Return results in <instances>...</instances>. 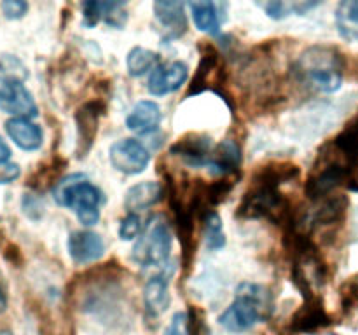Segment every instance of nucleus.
I'll return each mask as SVG.
<instances>
[{"label": "nucleus", "instance_id": "14", "mask_svg": "<svg viewBox=\"0 0 358 335\" xmlns=\"http://www.w3.org/2000/svg\"><path fill=\"white\" fill-rule=\"evenodd\" d=\"M192 20L196 28L203 34L217 37L226 21V2L224 0H189Z\"/></svg>", "mask_w": 358, "mask_h": 335}, {"label": "nucleus", "instance_id": "16", "mask_svg": "<svg viewBox=\"0 0 358 335\" xmlns=\"http://www.w3.org/2000/svg\"><path fill=\"white\" fill-rule=\"evenodd\" d=\"M241 166V147L238 140L226 138L215 145L212 157L208 161V168L212 173L219 177H236Z\"/></svg>", "mask_w": 358, "mask_h": 335}, {"label": "nucleus", "instance_id": "35", "mask_svg": "<svg viewBox=\"0 0 358 335\" xmlns=\"http://www.w3.org/2000/svg\"><path fill=\"white\" fill-rule=\"evenodd\" d=\"M163 335H189L187 334V313L185 311H178L171 316L170 325L164 328Z\"/></svg>", "mask_w": 358, "mask_h": 335}, {"label": "nucleus", "instance_id": "4", "mask_svg": "<svg viewBox=\"0 0 358 335\" xmlns=\"http://www.w3.org/2000/svg\"><path fill=\"white\" fill-rule=\"evenodd\" d=\"M52 198L59 206L72 209L84 227H93L100 222L105 195L84 174L73 173L59 180L52 187Z\"/></svg>", "mask_w": 358, "mask_h": 335}, {"label": "nucleus", "instance_id": "31", "mask_svg": "<svg viewBox=\"0 0 358 335\" xmlns=\"http://www.w3.org/2000/svg\"><path fill=\"white\" fill-rule=\"evenodd\" d=\"M140 230H142V220L138 213H128L119 223V237L122 241H133L140 236Z\"/></svg>", "mask_w": 358, "mask_h": 335}, {"label": "nucleus", "instance_id": "39", "mask_svg": "<svg viewBox=\"0 0 358 335\" xmlns=\"http://www.w3.org/2000/svg\"><path fill=\"white\" fill-rule=\"evenodd\" d=\"M0 335H14V334H10V332H7V330H2L0 332Z\"/></svg>", "mask_w": 358, "mask_h": 335}, {"label": "nucleus", "instance_id": "29", "mask_svg": "<svg viewBox=\"0 0 358 335\" xmlns=\"http://www.w3.org/2000/svg\"><path fill=\"white\" fill-rule=\"evenodd\" d=\"M129 0H101L103 6V20L110 27L121 28L126 23V14H122V9L128 6Z\"/></svg>", "mask_w": 358, "mask_h": 335}, {"label": "nucleus", "instance_id": "8", "mask_svg": "<svg viewBox=\"0 0 358 335\" xmlns=\"http://www.w3.org/2000/svg\"><path fill=\"white\" fill-rule=\"evenodd\" d=\"M105 114H107V100H105V98H93V100L84 101V103L77 108V159L86 157L87 154H90V150L93 149L94 140H96L98 135V128H100V121Z\"/></svg>", "mask_w": 358, "mask_h": 335}, {"label": "nucleus", "instance_id": "12", "mask_svg": "<svg viewBox=\"0 0 358 335\" xmlns=\"http://www.w3.org/2000/svg\"><path fill=\"white\" fill-rule=\"evenodd\" d=\"M189 77V66L184 61H170L159 63L152 70L149 77L147 89L152 96H166V94L175 93L185 84Z\"/></svg>", "mask_w": 358, "mask_h": 335}, {"label": "nucleus", "instance_id": "26", "mask_svg": "<svg viewBox=\"0 0 358 335\" xmlns=\"http://www.w3.org/2000/svg\"><path fill=\"white\" fill-rule=\"evenodd\" d=\"M203 236H205L206 248L212 251L222 250L226 246V234H224L222 218L219 213L212 211L203 220Z\"/></svg>", "mask_w": 358, "mask_h": 335}, {"label": "nucleus", "instance_id": "33", "mask_svg": "<svg viewBox=\"0 0 358 335\" xmlns=\"http://www.w3.org/2000/svg\"><path fill=\"white\" fill-rule=\"evenodd\" d=\"M0 7H2L3 17L10 21L24 17L28 14V9H30L27 0H2V6Z\"/></svg>", "mask_w": 358, "mask_h": 335}, {"label": "nucleus", "instance_id": "21", "mask_svg": "<svg viewBox=\"0 0 358 335\" xmlns=\"http://www.w3.org/2000/svg\"><path fill=\"white\" fill-rule=\"evenodd\" d=\"M65 166L66 161L59 154H52L48 161L38 164L37 170L30 174L27 181L28 187L34 188V191H44V188L55 187L59 181V177H62Z\"/></svg>", "mask_w": 358, "mask_h": 335}, {"label": "nucleus", "instance_id": "15", "mask_svg": "<svg viewBox=\"0 0 358 335\" xmlns=\"http://www.w3.org/2000/svg\"><path fill=\"white\" fill-rule=\"evenodd\" d=\"M69 253L76 264H91L103 257L105 243L100 234L91 230H73L69 237Z\"/></svg>", "mask_w": 358, "mask_h": 335}, {"label": "nucleus", "instance_id": "1", "mask_svg": "<svg viewBox=\"0 0 358 335\" xmlns=\"http://www.w3.org/2000/svg\"><path fill=\"white\" fill-rule=\"evenodd\" d=\"M301 168L290 161H271L255 170L234 215L243 220L266 218L282 229L296 220L301 208L282 192V185L297 180Z\"/></svg>", "mask_w": 358, "mask_h": 335}, {"label": "nucleus", "instance_id": "9", "mask_svg": "<svg viewBox=\"0 0 358 335\" xmlns=\"http://www.w3.org/2000/svg\"><path fill=\"white\" fill-rule=\"evenodd\" d=\"M0 110L13 117H35L38 107L23 80L0 75Z\"/></svg>", "mask_w": 358, "mask_h": 335}, {"label": "nucleus", "instance_id": "20", "mask_svg": "<svg viewBox=\"0 0 358 335\" xmlns=\"http://www.w3.org/2000/svg\"><path fill=\"white\" fill-rule=\"evenodd\" d=\"M143 306L149 318H157L170 307L168 276L156 274L143 286Z\"/></svg>", "mask_w": 358, "mask_h": 335}, {"label": "nucleus", "instance_id": "23", "mask_svg": "<svg viewBox=\"0 0 358 335\" xmlns=\"http://www.w3.org/2000/svg\"><path fill=\"white\" fill-rule=\"evenodd\" d=\"M336 27L343 38L358 42V0H339L336 7Z\"/></svg>", "mask_w": 358, "mask_h": 335}, {"label": "nucleus", "instance_id": "24", "mask_svg": "<svg viewBox=\"0 0 358 335\" xmlns=\"http://www.w3.org/2000/svg\"><path fill=\"white\" fill-rule=\"evenodd\" d=\"M334 138L345 147L346 152H348L350 156L353 157V161H355V166H353L352 173H350L346 187H348L350 191L358 192V110L357 114L353 115L352 121H350L348 124L343 128V131L338 133Z\"/></svg>", "mask_w": 358, "mask_h": 335}, {"label": "nucleus", "instance_id": "17", "mask_svg": "<svg viewBox=\"0 0 358 335\" xmlns=\"http://www.w3.org/2000/svg\"><path fill=\"white\" fill-rule=\"evenodd\" d=\"M163 121L161 107L152 100H142L131 108L126 117V128L136 135H150L157 131Z\"/></svg>", "mask_w": 358, "mask_h": 335}, {"label": "nucleus", "instance_id": "30", "mask_svg": "<svg viewBox=\"0 0 358 335\" xmlns=\"http://www.w3.org/2000/svg\"><path fill=\"white\" fill-rule=\"evenodd\" d=\"M0 75L13 77V79L24 80L28 79V68L23 65L20 58L13 54L0 56Z\"/></svg>", "mask_w": 358, "mask_h": 335}, {"label": "nucleus", "instance_id": "25", "mask_svg": "<svg viewBox=\"0 0 358 335\" xmlns=\"http://www.w3.org/2000/svg\"><path fill=\"white\" fill-rule=\"evenodd\" d=\"M159 65V54L145 47H133L126 56V68L131 77L145 75L149 70H154Z\"/></svg>", "mask_w": 358, "mask_h": 335}, {"label": "nucleus", "instance_id": "32", "mask_svg": "<svg viewBox=\"0 0 358 335\" xmlns=\"http://www.w3.org/2000/svg\"><path fill=\"white\" fill-rule=\"evenodd\" d=\"M103 17V6L101 0H83V23L84 27L93 28Z\"/></svg>", "mask_w": 358, "mask_h": 335}, {"label": "nucleus", "instance_id": "3", "mask_svg": "<svg viewBox=\"0 0 358 335\" xmlns=\"http://www.w3.org/2000/svg\"><path fill=\"white\" fill-rule=\"evenodd\" d=\"M275 309L271 290L257 283H241L233 304L220 314V327L231 334H243L268 320Z\"/></svg>", "mask_w": 358, "mask_h": 335}, {"label": "nucleus", "instance_id": "38", "mask_svg": "<svg viewBox=\"0 0 358 335\" xmlns=\"http://www.w3.org/2000/svg\"><path fill=\"white\" fill-rule=\"evenodd\" d=\"M7 309V299H6V293H3V290L0 288V314L3 313V311Z\"/></svg>", "mask_w": 358, "mask_h": 335}, {"label": "nucleus", "instance_id": "11", "mask_svg": "<svg viewBox=\"0 0 358 335\" xmlns=\"http://www.w3.org/2000/svg\"><path fill=\"white\" fill-rule=\"evenodd\" d=\"M213 145L212 138L205 133H187L180 136L173 145L170 147L171 156H177L189 166H208V161L212 157Z\"/></svg>", "mask_w": 358, "mask_h": 335}, {"label": "nucleus", "instance_id": "27", "mask_svg": "<svg viewBox=\"0 0 358 335\" xmlns=\"http://www.w3.org/2000/svg\"><path fill=\"white\" fill-rule=\"evenodd\" d=\"M339 307L343 316H353L358 313V276L346 279L339 286Z\"/></svg>", "mask_w": 358, "mask_h": 335}, {"label": "nucleus", "instance_id": "19", "mask_svg": "<svg viewBox=\"0 0 358 335\" xmlns=\"http://www.w3.org/2000/svg\"><path fill=\"white\" fill-rule=\"evenodd\" d=\"M164 187L159 181H140L126 191L124 208L128 213L142 211V209L152 208L154 204L163 199Z\"/></svg>", "mask_w": 358, "mask_h": 335}, {"label": "nucleus", "instance_id": "36", "mask_svg": "<svg viewBox=\"0 0 358 335\" xmlns=\"http://www.w3.org/2000/svg\"><path fill=\"white\" fill-rule=\"evenodd\" d=\"M21 174L20 164L16 163H3L0 164V184H13L14 180H17Z\"/></svg>", "mask_w": 358, "mask_h": 335}, {"label": "nucleus", "instance_id": "7", "mask_svg": "<svg viewBox=\"0 0 358 335\" xmlns=\"http://www.w3.org/2000/svg\"><path fill=\"white\" fill-rule=\"evenodd\" d=\"M334 318L329 314L320 295L304 299V302L292 313L290 320L282 328L283 335H304L317 334L324 328L331 327Z\"/></svg>", "mask_w": 358, "mask_h": 335}, {"label": "nucleus", "instance_id": "22", "mask_svg": "<svg viewBox=\"0 0 358 335\" xmlns=\"http://www.w3.org/2000/svg\"><path fill=\"white\" fill-rule=\"evenodd\" d=\"M324 0H261L262 9L266 10L269 17L273 20H283V17L289 16L290 13L299 14L304 16L306 13H310L311 9H315L317 6Z\"/></svg>", "mask_w": 358, "mask_h": 335}, {"label": "nucleus", "instance_id": "6", "mask_svg": "<svg viewBox=\"0 0 358 335\" xmlns=\"http://www.w3.org/2000/svg\"><path fill=\"white\" fill-rule=\"evenodd\" d=\"M171 251V232L168 223L161 216L150 220L145 232L138 237V243L133 248V260L143 267L163 265Z\"/></svg>", "mask_w": 358, "mask_h": 335}, {"label": "nucleus", "instance_id": "34", "mask_svg": "<svg viewBox=\"0 0 358 335\" xmlns=\"http://www.w3.org/2000/svg\"><path fill=\"white\" fill-rule=\"evenodd\" d=\"M21 208L24 215L31 220H38L44 215V202L37 194H24L21 199Z\"/></svg>", "mask_w": 358, "mask_h": 335}, {"label": "nucleus", "instance_id": "5", "mask_svg": "<svg viewBox=\"0 0 358 335\" xmlns=\"http://www.w3.org/2000/svg\"><path fill=\"white\" fill-rule=\"evenodd\" d=\"M199 54H201V58H199L198 68H196L194 77H192L191 84H189V91L185 96L191 98L192 94L215 91L227 101V68L222 54H220V51L212 42H201L199 44Z\"/></svg>", "mask_w": 358, "mask_h": 335}, {"label": "nucleus", "instance_id": "13", "mask_svg": "<svg viewBox=\"0 0 358 335\" xmlns=\"http://www.w3.org/2000/svg\"><path fill=\"white\" fill-rule=\"evenodd\" d=\"M152 10L166 40L180 38L187 31L184 0H152Z\"/></svg>", "mask_w": 358, "mask_h": 335}, {"label": "nucleus", "instance_id": "2", "mask_svg": "<svg viewBox=\"0 0 358 335\" xmlns=\"http://www.w3.org/2000/svg\"><path fill=\"white\" fill-rule=\"evenodd\" d=\"M297 82L317 93H336L346 72V58L332 45H311L292 68Z\"/></svg>", "mask_w": 358, "mask_h": 335}, {"label": "nucleus", "instance_id": "10", "mask_svg": "<svg viewBox=\"0 0 358 335\" xmlns=\"http://www.w3.org/2000/svg\"><path fill=\"white\" fill-rule=\"evenodd\" d=\"M108 159L115 171L122 174H138L145 171L150 163L149 150L135 138H124L115 142L108 150Z\"/></svg>", "mask_w": 358, "mask_h": 335}, {"label": "nucleus", "instance_id": "18", "mask_svg": "<svg viewBox=\"0 0 358 335\" xmlns=\"http://www.w3.org/2000/svg\"><path fill=\"white\" fill-rule=\"evenodd\" d=\"M6 131L9 138L20 147L21 150L34 152L42 147L44 133L38 124L30 121L28 117H13L6 122Z\"/></svg>", "mask_w": 358, "mask_h": 335}, {"label": "nucleus", "instance_id": "37", "mask_svg": "<svg viewBox=\"0 0 358 335\" xmlns=\"http://www.w3.org/2000/svg\"><path fill=\"white\" fill-rule=\"evenodd\" d=\"M9 157H10L9 145H7V143L2 140V136H0V164L7 163V161H9Z\"/></svg>", "mask_w": 358, "mask_h": 335}, {"label": "nucleus", "instance_id": "28", "mask_svg": "<svg viewBox=\"0 0 358 335\" xmlns=\"http://www.w3.org/2000/svg\"><path fill=\"white\" fill-rule=\"evenodd\" d=\"M187 313V334L189 335H210L206 313L199 306H189Z\"/></svg>", "mask_w": 358, "mask_h": 335}]
</instances>
